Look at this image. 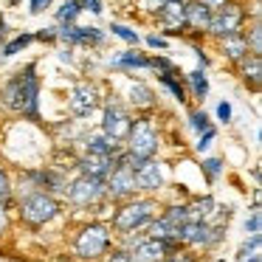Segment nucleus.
<instances>
[{"mask_svg":"<svg viewBox=\"0 0 262 262\" xmlns=\"http://www.w3.org/2000/svg\"><path fill=\"white\" fill-rule=\"evenodd\" d=\"M161 3H164V0H138V9H144V12L155 14V12L161 9Z\"/></svg>","mask_w":262,"mask_h":262,"instance_id":"46","label":"nucleus"},{"mask_svg":"<svg viewBox=\"0 0 262 262\" xmlns=\"http://www.w3.org/2000/svg\"><path fill=\"white\" fill-rule=\"evenodd\" d=\"M164 262H198L194 259V254H189V251H172V254H166L164 256Z\"/></svg>","mask_w":262,"mask_h":262,"instance_id":"41","label":"nucleus"},{"mask_svg":"<svg viewBox=\"0 0 262 262\" xmlns=\"http://www.w3.org/2000/svg\"><path fill=\"white\" fill-rule=\"evenodd\" d=\"M183 12H186V0H164L161 3V9L152 14V20L161 29V37H183L186 34Z\"/></svg>","mask_w":262,"mask_h":262,"instance_id":"11","label":"nucleus"},{"mask_svg":"<svg viewBox=\"0 0 262 262\" xmlns=\"http://www.w3.org/2000/svg\"><path fill=\"white\" fill-rule=\"evenodd\" d=\"M54 6V0H29V14H42Z\"/></svg>","mask_w":262,"mask_h":262,"instance_id":"43","label":"nucleus"},{"mask_svg":"<svg viewBox=\"0 0 262 262\" xmlns=\"http://www.w3.org/2000/svg\"><path fill=\"white\" fill-rule=\"evenodd\" d=\"M198 3H203L206 9H211V12H214V9H220L223 3H228V0H198Z\"/></svg>","mask_w":262,"mask_h":262,"instance_id":"49","label":"nucleus"},{"mask_svg":"<svg viewBox=\"0 0 262 262\" xmlns=\"http://www.w3.org/2000/svg\"><path fill=\"white\" fill-rule=\"evenodd\" d=\"M183 20H186V31H192L194 37H206V29H209V20H211V9H206L198 0H186Z\"/></svg>","mask_w":262,"mask_h":262,"instance_id":"15","label":"nucleus"},{"mask_svg":"<svg viewBox=\"0 0 262 262\" xmlns=\"http://www.w3.org/2000/svg\"><path fill=\"white\" fill-rule=\"evenodd\" d=\"M217 119H220L223 124H228V121H231V104H228V102L217 104Z\"/></svg>","mask_w":262,"mask_h":262,"instance_id":"45","label":"nucleus"},{"mask_svg":"<svg viewBox=\"0 0 262 262\" xmlns=\"http://www.w3.org/2000/svg\"><path fill=\"white\" fill-rule=\"evenodd\" d=\"M194 54H198V59H200V68H209V57H206V51H203V48H200V46H194Z\"/></svg>","mask_w":262,"mask_h":262,"instance_id":"48","label":"nucleus"},{"mask_svg":"<svg viewBox=\"0 0 262 262\" xmlns=\"http://www.w3.org/2000/svg\"><path fill=\"white\" fill-rule=\"evenodd\" d=\"M161 220H166L172 228H183L189 220H192V214H189V203H172L164 209V214H161Z\"/></svg>","mask_w":262,"mask_h":262,"instance_id":"24","label":"nucleus"},{"mask_svg":"<svg viewBox=\"0 0 262 262\" xmlns=\"http://www.w3.org/2000/svg\"><path fill=\"white\" fill-rule=\"evenodd\" d=\"M116 161L113 158H99V155H82L79 161H76V169H79V175L85 178H96V181H107V175L113 172Z\"/></svg>","mask_w":262,"mask_h":262,"instance_id":"16","label":"nucleus"},{"mask_svg":"<svg viewBox=\"0 0 262 262\" xmlns=\"http://www.w3.org/2000/svg\"><path fill=\"white\" fill-rule=\"evenodd\" d=\"M110 243H113V234L104 223H91L85 226L74 239V254L85 262H93L99 256H104L110 251Z\"/></svg>","mask_w":262,"mask_h":262,"instance_id":"6","label":"nucleus"},{"mask_svg":"<svg viewBox=\"0 0 262 262\" xmlns=\"http://www.w3.org/2000/svg\"><path fill=\"white\" fill-rule=\"evenodd\" d=\"M107 34L96 26H57V42H65L68 48H99L104 46Z\"/></svg>","mask_w":262,"mask_h":262,"instance_id":"10","label":"nucleus"},{"mask_svg":"<svg viewBox=\"0 0 262 262\" xmlns=\"http://www.w3.org/2000/svg\"><path fill=\"white\" fill-rule=\"evenodd\" d=\"M12 178H9V172L3 169V166H0V200H3V203H9V200H12Z\"/></svg>","mask_w":262,"mask_h":262,"instance_id":"36","label":"nucleus"},{"mask_svg":"<svg viewBox=\"0 0 262 262\" xmlns=\"http://www.w3.org/2000/svg\"><path fill=\"white\" fill-rule=\"evenodd\" d=\"M104 186H107V198H113V200H130V198H136V192H138L136 172L127 169V166H113V172L107 175Z\"/></svg>","mask_w":262,"mask_h":262,"instance_id":"12","label":"nucleus"},{"mask_svg":"<svg viewBox=\"0 0 262 262\" xmlns=\"http://www.w3.org/2000/svg\"><path fill=\"white\" fill-rule=\"evenodd\" d=\"M59 59H62V62H74V48H65V51H59Z\"/></svg>","mask_w":262,"mask_h":262,"instance_id":"51","label":"nucleus"},{"mask_svg":"<svg viewBox=\"0 0 262 262\" xmlns=\"http://www.w3.org/2000/svg\"><path fill=\"white\" fill-rule=\"evenodd\" d=\"M82 12H91V14H102L104 12V0H76Z\"/></svg>","mask_w":262,"mask_h":262,"instance_id":"37","label":"nucleus"},{"mask_svg":"<svg viewBox=\"0 0 262 262\" xmlns=\"http://www.w3.org/2000/svg\"><path fill=\"white\" fill-rule=\"evenodd\" d=\"M119 149H121V144L113 141V138H107L104 133H93V136H88V141H85V152L88 155H99V158H116Z\"/></svg>","mask_w":262,"mask_h":262,"instance_id":"20","label":"nucleus"},{"mask_svg":"<svg viewBox=\"0 0 262 262\" xmlns=\"http://www.w3.org/2000/svg\"><path fill=\"white\" fill-rule=\"evenodd\" d=\"M34 42V31H23V34L12 37V40L3 42V48H0V57H14V54L26 51V48Z\"/></svg>","mask_w":262,"mask_h":262,"instance_id":"26","label":"nucleus"},{"mask_svg":"<svg viewBox=\"0 0 262 262\" xmlns=\"http://www.w3.org/2000/svg\"><path fill=\"white\" fill-rule=\"evenodd\" d=\"M189 127H192L194 133H206L211 127V121L203 110H192V113H189Z\"/></svg>","mask_w":262,"mask_h":262,"instance_id":"33","label":"nucleus"},{"mask_svg":"<svg viewBox=\"0 0 262 262\" xmlns=\"http://www.w3.org/2000/svg\"><path fill=\"white\" fill-rule=\"evenodd\" d=\"M164 183H166V166L161 164V161L149 158L136 169L138 192H158V189H164Z\"/></svg>","mask_w":262,"mask_h":262,"instance_id":"13","label":"nucleus"},{"mask_svg":"<svg viewBox=\"0 0 262 262\" xmlns=\"http://www.w3.org/2000/svg\"><path fill=\"white\" fill-rule=\"evenodd\" d=\"M29 178L34 181V189L37 192H48V194H65L68 192V181H65V175L62 172H57V169H34V172H29Z\"/></svg>","mask_w":262,"mask_h":262,"instance_id":"14","label":"nucleus"},{"mask_svg":"<svg viewBox=\"0 0 262 262\" xmlns=\"http://www.w3.org/2000/svg\"><path fill=\"white\" fill-rule=\"evenodd\" d=\"M34 40H40V42H57V26H48V29H40V31H34Z\"/></svg>","mask_w":262,"mask_h":262,"instance_id":"40","label":"nucleus"},{"mask_svg":"<svg viewBox=\"0 0 262 262\" xmlns=\"http://www.w3.org/2000/svg\"><path fill=\"white\" fill-rule=\"evenodd\" d=\"M147 48H152V51H166V46H169V40L166 37H161V34H147Z\"/></svg>","mask_w":262,"mask_h":262,"instance_id":"38","label":"nucleus"},{"mask_svg":"<svg viewBox=\"0 0 262 262\" xmlns=\"http://www.w3.org/2000/svg\"><path fill=\"white\" fill-rule=\"evenodd\" d=\"M130 127H133L130 110H127L116 96H110L107 102H104V110H102V130L99 133H104L107 138H113V141L121 144L130 136Z\"/></svg>","mask_w":262,"mask_h":262,"instance_id":"7","label":"nucleus"},{"mask_svg":"<svg viewBox=\"0 0 262 262\" xmlns=\"http://www.w3.org/2000/svg\"><path fill=\"white\" fill-rule=\"evenodd\" d=\"M107 262H133V256H130V251L116 248V251H110V254H107Z\"/></svg>","mask_w":262,"mask_h":262,"instance_id":"44","label":"nucleus"},{"mask_svg":"<svg viewBox=\"0 0 262 262\" xmlns=\"http://www.w3.org/2000/svg\"><path fill=\"white\" fill-rule=\"evenodd\" d=\"M158 82H161L164 88H169L172 96H175L178 102H186V88H183L181 79H178V68L169 71V74H158Z\"/></svg>","mask_w":262,"mask_h":262,"instance_id":"28","label":"nucleus"},{"mask_svg":"<svg viewBox=\"0 0 262 262\" xmlns=\"http://www.w3.org/2000/svg\"><path fill=\"white\" fill-rule=\"evenodd\" d=\"M161 147V133H158V124H155L149 116H138L133 119V127H130V136H127V152L138 161H149L155 158Z\"/></svg>","mask_w":262,"mask_h":262,"instance_id":"3","label":"nucleus"},{"mask_svg":"<svg viewBox=\"0 0 262 262\" xmlns=\"http://www.w3.org/2000/svg\"><path fill=\"white\" fill-rule=\"evenodd\" d=\"M102 104V91H99L96 82L82 79L71 88V99H68V110L74 119H91L93 113Z\"/></svg>","mask_w":262,"mask_h":262,"instance_id":"8","label":"nucleus"},{"mask_svg":"<svg viewBox=\"0 0 262 262\" xmlns=\"http://www.w3.org/2000/svg\"><path fill=\"white\" fill-rule=\"evenodd\" d=\"M245 20H248V12H245L243 3L228 0V3H223L220 9H214V12H211L206 37H214V40L220 42V40H228V37H234V34H243Z\"/></svg>","mask_w":262,"mask_h":262,"instance_id":"5","label":"nucleus"},{"mask_svg":"<svg viewBox=\"0 0 262 262\" xmlns=\"http://www.w3.org/2000/svg\"><path fill=\"white\" fill-rule=\"evenodd\" d=\"M110 31H113V37L124 40L127 46H133V48H138V42H141V34H138L136 29H130V26H124V23H110Z\"/></svg>","mask_w":262,"mask_h":262,"instance_id":"31","label":"nucleus"},{"mask_svg":"<svg viewBox=\"0 0 262 262\" xmlns=\"http://www.w3.org/2000/svg\"><path fill=\"white\" fill-rule=\"evenodd\" d=\"M243 34H245V42H248V54L262 57V26H259V20H251V29L243 31Z\"/></svg>","mask_w":262,"mask_h":262,"instance_id":"30","label":"nucleus"},{"mask_svg":"<svg viewBox=\"0 0 262 262\" xmlns=\"http://www.w3.org/2000/svg\"><path fill=\"white\" fill-rule=\"evenodd\" d=\"M259 223H262L259 209H254V211L248 214V220H245V231H248V234H259Z\"/></svg>","mask_w":262,"mask_h":262,"instance_id":"42","label":"nucleus"},{"mask_svg":"<svg viewBox=\"0 0 262 262\" xmlns=\"http://www.w3.org/2000/svg\"><path fill=\"white\" fill-rule=\"evenodd\" d=\"M6 228H9V211H6V203L0 200V237L6 234Z\"/></svg>","mask_w":262,"mask_h":262,"instance_id":"47","label":"nucleus"},{"mask_svg":"<svg viewBox=\"0 0 262 262\" xmlns=\"http://www.w3.org/2000/svg\"><path fill=\"white\" fill-rule=\"evenodd\" d=\"M220 54L228 59V62L237 65L239 59L248 57V42H245V34H234L228 40H220Z\"/></svg>","mask_w":262,"mask_h":262,"instance_id":"23","label":"nucleus"},{"mask_svg":"<svg viewBox=\"0 0 262 262\" xmlns=\"http://www.w3.org/2000/svg\"><path fill=\"white\" fill-rule=\"evenodd\" d=\"M186 85H189V91H192V96L200 99V102L209 96V76H206L203 68H198V71H192V74H186Z\"/></svg>","mask_w":262,"mask_h":262,"instance_id":"25","label":"nucleus"},{"mask_svg":"<svg viewBox=\"0 0 262 262\" xmlns=\"http://www.w3.org/2000/svg\"><path fill=\"white\" fill-rule=\"evenodd\" d=\"M158 217V203L149 198H130L119 206L113 217V228L119 234H138L147 231V226Z\"/></svg>","mask_w":262,"mask_h":262,"instance_id":"2","label":"nucleus"},{"mask_svg":"<svg viewBox=\"0 0 262 262\" xmlns=\"http://www.w3.org/2000/svg\"><path fill=\"white\" fill-rule=\"evenodd\" d=\"M59 217V200L48 192H37L31 189L23 200H20V220L31 228H42L51 220Z\"/></svg>","mask_w":262,"mask_h":262,"instance_id":"4","label":"nucleus"},{"mask_svg":"<svg viewBox=\"0 0 262 262\" xmlns=\"http://www.w3.org/2000/svg\"><path fill=\"white\" fill-rule=\"evenodd\" d=\"M259 243H262V237H259V234H251V237L245 239L243 245H239V251H237V259L243 262V259H248L251 254H259Z\"/></svg>","mask_w":262,"mask_h":262,"instance_id":"32","label":"nucleus"},{"mask_svg":"<svg viewBox=\"0 0 262 262\" xmlns=\"http://www.w3.org/2000/svg\"><path fill=\"white\" fill-rule=\"evenodd\" d=\"M110 65L116 71H144V68H149V57L141 54L138 48H130V51H116Z\"/></svg>","mask_w":262,"mask_h":262,"instance_id":"18","label":"nucleus"},{"mask_svg":"<svg viewBox=\"0 0 262 262\" xmlns=\"http://www.w3.org/2000/svg\"><path fill=\"white\" fill-rule=\"evenodd\" d=\"M237 68H239V76H243L245 85H251L256 91V88H259V82H262V57L248 54L245 59H239V62H237Z\"/></svg>","mask_w":262,"mask_h":262,"instance_id":"22","label":"nucleus"},{"mask_svg":"<svg viewBox=\"0 0 262 262\" xmlns=\"http://www.w3.org/2000/svg\"><path fill=\"white\" fill-rule=\"evenodd\" d=\"M9 40V29H6V17H0V42Z\"/></svg>","mask_w":262,"mask_h":262,"instance_id":"50","label":"nucleus"},{"mask_svg":"<svg viewBox=\"0 0 262 262\" xmlns=\"http://www.w3.org/2000/svg\"><path fill=\"white\" fill-rule=\"evenodd\" d=\"M214 136H217V130H214V127H209L206 133H200L198 144H194V147H198V152H203V149H209V147H211V141H214Z\"/></svg>","mask_w":262,"mask_h":262,"instance_id":"39","label":"nucleus"},{"mask_svg":"<svg viewBox=\"0 0 262 262\" xmlns=\"http://www.w3.org/2000/svg\"><path fill=\"white\" fill-rule=\"evenodd\" d=\"M79 14H82L79 3H76V0H65L62 6L54 12V20H57V26H74L76 20H79Z\"/></svg>","mask_w":262,"mask_h":262,"instance_id":"27","label":"nucleus"},{"mask_svg":"<svg viewBox=\"0 0 262 262\" xmlns=\"http://www.w3.org/2000/svg\"><path fill=\"white\" fill-rule=\"evenodd\" d=\"M149 68H152L155 74H169V71H175V62L166 59L164 54H155V57H149Z\"/></svg>","mask_w":262,"mask_h":262,"instance_id":"35","label":"nucleus"},{"mask_svg":"<svg viewBox=\"0 0 262 262\" xmlns=\"http://www.w3.org/2000/svg\"><path fill=\"white\" fill-rule=\"evenodd\" d=\"M220 172H223V161L220 158H206L203 161V175H206L209 183H214L217 178H220Z\"/></svg>","mask_w":262,"mask_h":262,"instance_id":"34","label":"nucleus"},{"mask_svg":"<svg viewBox=\"0 0 262 262\" xmlns=\"http://www.w3.org/2000/svg\"><path fill=\"white\" fill-rule=\"evenodd\" d=\"M127 102L136 110H152L155 102H158V96H155V91L147 82H133L130 91H127Z\"/></svg>","mask_w":262,"mask_h":262,"instance_id":"21","label":"nucleus"},{"mask_svg":"<svg viewBox=\"0 0 262 262\" xmlns=\"http://www.w3.org/2000/svg\"><path fill=\"white\" fill-rule=\"evenodd\" d=\"M130 256H133V262H164L166 248H164V243H158V239L144 237L141 243L130 251Z\"/></svg>","mask_w":262,"mask_h":262,"instance_id":"19","label":"nucleus"},{"mask_svg":"<svg viewBox=\"0 0 262 262\" xmlns=\"http://www.w3.org/2000/svg\"><path fill=\"white\" fill-rule=\"evenodd\" d=\"M214 209H217L214 198H211V194H206V198L198 200V203L189 206V214H192V220H209V217L214 214Z\"/></svg>","mask_w":262,"mask_h":262,"instance_id":"29","label":"nucleus"},{"mask_svg":"<svg viewBox=\"0 0 262 262\" xmlns=\"http://www.w3.org/2000/svg\"><path fill=\"white\" fill-rule=\"evenodd\" d=\"M40 76H37V62H29L23 71L12 76L0 91V102L9 110L20 113L29 121H40Z\"/></svg>","mask_w":262,"mask_h":262,"instance_id":"1","label":"nucleus"},{"mask_svg":"<svg viewBox=\"0 0 262 262\" xmlns=\"http://www.w3.org/2000/svg\"><path fill=\"white\" fill-rule=\"evenodd\" d=\"M211 239V223L209 220H189L181 228V243L183 245H194V248H209Z\"/></svg>","mask_w":262,"mask_h":262,"instance_id":"17","label":"nucleus"},{"mask_svg":"<svg viewBox=\"0 0 262 262\" xmlns=\"http://www.w3.org/2000/svg\"><path fill=\"white\" fill-rule=\"evenodd\" d=\"M65 198H68L71 206H76V209H91V206L102 203V200L107 198V186H104V181H96V178L79 175L76 181L68 183V192H65Z\"/></svg>","mask_w":262,"mask_h":262,"instance_id":"9","label":"nucleus"}]
</instances>
